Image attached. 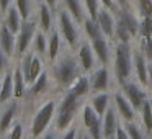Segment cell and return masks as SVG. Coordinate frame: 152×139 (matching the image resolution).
Masks as SVG:
<instances>
[{
    "label": "cell",
    "instance_id": "cell-1",
    "mask_svg": "<svg viewBox=\"0 0 152 139\" xmlns=\"http://www.w3.org/2000/svg\"><path fill=\"white\" fill-rule=\"evenodd\" d=\"M80 62L70 54L57 57L53 62V79L57 83V87L69 90L72 83L80 77Z\"/></svg>",
    "mask_w": 152,
    "mask_h": 139
},
{
    "label": "cell",
    "instance_id": "cell-2",
    "mask_svg": "<svg viewBox=\"0 0 152 139\" xmlns=\"http://www.w3.org/2000/svg\"><path fill=\"white\" fill-rule=\"evenodd\" d=\"M57 113V103L54 100H46L39 108L34 111L31 118L30 126V139H38L48 131V126L54 119V115Z\"/></svg>",
    "mask_w": 152,
    "mask_h": 139
},
{
    "label": "cell",
    "instance_id": "cell-3",
    "mask_svg": "<svg viewBox=\"0 0 152 139\" xmlns=\"http://www.w3.org/2000/svg\"><path fill=\"white\" fill-rule=\"evenodd\" d=\"M132 62H131V49L129 43H119L115 51V72L119 83H124L131 75Z\"/></svg>",
    "mask_w": 152,
    "mask_h": 139
},
{
    "label": "cell",
    "instance_id": "cell-4",
    "mask_svg": "<svg viewBox=\"0 0 152 139\" xmlns=\"http://www.w3.org/2000/svg\"><path fill=\"white\" fill-rule=\"evenodd\" d=\"M34 34H36V21L25 20L21 23L20 31L17 33V57L18 59H21L30 51L34 40Z\"/></svg>",
    "mask_w": 152,
    "mask_h": 139
},
{
    "label": "cell",
    "instance_id": "cell-5",
    "mask_svg": "<svg viewBox=\"0 0 152 139\" xmlns=\"http://www.w3.org/2000/svg\"><path fill=\"white\" fill-rule=\"evenodd\" d=\"M57 21H59V33L64 38V41L70 48H75L77 40H79V33H77V28H75V20L70 17V13L67 10H61Z\"/></svg>",
    "mask_w": 152,
    "mask_h": 139
},
{
    "label": "cell",
    "instance_id": "cell-6",
    "mask_svg": "<svg viewBox=\"0 0 152 139\" xmlns=\"http://www.w3.org/2000/svg\"><path fill=\"white\" fill-rule=\"evenodd\" d=\"M17 113H18V100H12V102L2 105L0 108V136H5L10 131L12 124L17 121Z\"/></svg>",
    "mask_w": 152,
    "mask_h": 139
},
{
    "label": "cell",
    "instance_id": "cell-7",
    "mask_svg": "<svg viewBox=\"0 0 152 139\" xmlns=\"http://www.w3.org/2000/svg\"><path fill=\"white\" fill-rule=\"evenodd\" d=\"M0 48L10 59L17 57V34L10 31L7 25H0Z\"/></svg>",
    "mask_w": 152,
    "mask_h": 139
},
{
    "label": "cell",
    "instance_id": "cell-8",
    "mask_svg": "<svg viewBox=\"0 0 152 139\" xmlns=\"http://www.w3.org/2000/svg\"><path fill=\"white\" fill-rule=\"evenodd\" d=\"M123 92H124V97L129 100V103L132 105V108H134L136 111L142 108V103H144V100H145V93L142 92L136 83L124 82L123 83Z\"/></svg>",
    "mask_w": 152,
    "mask_h": 139
},
{
    "label": "cell",
    "instance_id": "cell-9",
    "mask_svg": "<svg viewBox=\"0 0 152 139\" xmlns=\"http://www.w3.org/2000/svg\"><path fill=\"white\" fill-rule=\"evenodd\" d=\"M12 100H13V69H8L4 74V79L0 83V103L5 105Z\"/></svg>",
    "mask_w": 152,
    "mask_h": 139
},
{
    "label": "cell",
    "instance_id": "cell-10",
    "mask_svg": "<svg viewBox=\"0 0 152 139\" xmlns=\"http://www.w3.org/2000/svg\"><path fill=\"white\" fill-rule=\"evenodd\" d=\"M38 26L44 33H51L53 30V8L43 2L38 7Z\"/></svg>",
    "mask_w": 152,
    "mask_h": 139
},
{
    "label": "cell",
    "instance_id": "cell-11",
    "mask_svg": "<svg viewBox=\"0 0 152 139\" xmlns=\"http://www.w3.org/2000/svg\"><path fill=\"white\" fill-rule=\"evenodd\" d=\"M115 105H116L118 113L121 115V118L124 119L126 123H129V121H132V119H134L136 110L132 108V105L129 103V100L126 98L124 95H121L119 92L115 93Z\"/></svg>",
    "mask_w": 152,
    "mask_h": 139
},
{
    "label": "cell",
    "instance_id": "cell-12",
    "mask_svg": "<svg viewBox=\"0 0 152 139\" xmlns=\"http://www.w3.org/2000/svg\"><path fill=\"white\" fill-rule=\"evenodd\" d=\"M26 80H25L23 70L20 64L13 67V100H21L26 97Z\"/></svg>",
    "mask_w": 152,
    "mask_h": 139
},
{
    "label": "cell",
    "instance_id": "cell-13",
    "mask_svg": "<svg viewBox=\"0 0 152 139\" xmlns=\"http://www.w3.org/2000/svg\"><path fill=\"white\" fill-rule=\"evenodd\" d=\"M90 85H92V90H96V92H105L110 85V74L108 69L105 66L100 67L98 70L92 74L90 77Z\"/></svg>",
    "mask_w": 152,
    "mask_h": 139
},
{
    "label": "cell",
    "instance_id": "cell-14",
    "mask_svg": "<svg viewBox=\"0 0 152 139\" xmlns=\"http://www.w3.org/2000/svg\"><path fill=\"white\" fill-rule=\"evenodd\" d=\"M48 87H49V74L44 70V72L30 85V89L26 90V93H28L30 98H38V97H41L44 92H46Z\"/></svg>",
    "mask_w": 152,
    "mask_h": 139
},
{
    "label": "cell",
    "instance_id": "cell-15",
    "mask_svg": "<svg viewBox=\"0 0 152 139\" xmlns=\"http://www.w3.org/2000/svg\"><path fill=\"white\" fill-rule=\"evenodd\" d=\"M102 123H103V136H105V139L115 136L116 128H118V121H116V111L113 106H108L106 113L102 116Z\"/></svg>",
    "mask_w": 152,
    "mask_h": 139
},
{
    "label": "cell",
    "instance_id": "cell-16",
    "mask_svg": "<svg viewBox=\"0 0 152 139\" xmlns=\"http://www.w3.org/2000/svg\"><path fill=\"white\" fill-rule=\"evenodd\" d=\"M92 48H93V53H95L96 59H98L103 66H106L108 61H110V48H108L106 40L103 36H98V38H95V40H92Z\"/></svg>",
    "mask_w": 152,
    "mask_h": 139
},
{
    "label": "cell",
    "instance_id": "cell-17",
    "mask_svg": "<svg viewBox=\"0 0 152 139\" xmlns=\"http://www.w3.org/2000/svg\"><path fill=\"white\" fill-rule=\"evenodd\" d=\"M77 111L79 110H62V111H57L54 129L56 131H66V129H69V126L74 123V118H75Z\"/></svg>",
    "mask_w": 152,
    "mask_h": 139
},
{
    "label": "cell",
    "instance_id": "cell-18",
    "mask_svg": "<svg viewBox=\"0 0 152 139\" xmlns=\"http://www.w3.org/2000/svg\"><path fill=\"white\" fill-rule=\"evenodd\" d=\"M96 23H98L100 30L105 36H113L115 34V25L116 21L113 20V17L108 13V10H100L98 17H96Z\"/></svg>",
    "mask_w": 152,
    "mask_h": 139
},
{
    "label": "cell",
    "instance_id": "cell-19",
    "mask_svg": "<svg viewBox=\"0 0 152 139\" xmlns=\"http://www.w3.org/2000/svg\"><path fill=\"white\" fill-rule=\"evenodd\" d=\"M61 51V33L56 30H51L49 38H48V61L51 64L59 57Z\"/></svg>",
    "mask_w": 152,
    "mask_h": 139
},
{
    "label": "cell",
    "instance_id": "cell-20",
    "mask_svg": "<svg viewBox=\"0 0 152 139\" xmlns=\"http://www.w3.org/2000/svg\"><path fill=\"white\" fill-rule=\"evenodd\" d=\"M93 61H95L93 59V48L88 43H82L79 48V62H80L82 70H85V72L92 70Z\"/></svg>",
    "mask_w": 152,
    "mask_h": 139
},
{
    "label": "cell",
    "instance_id": "cell-21",
    "mask_svg": "<svg viewBox=\"0 0 152 139\" xmlns=\"http://www.w3.org/2000/svg\"><path fill=\"white\" fill-rule=\"evenodd\" d=\"M134 67H136V74H137L139 82L144 87H147L149 85V66H147L145 57L141 53H137L134 56Z\"/></svg>",
    "mask_w": 152,
    "mask_h": 139
},
{
    "label": "cell",
    "instance_id": "cell-22",
    "mask_svg": "<svg viewBox=\"0 0 152 139\" xmlns=\"http://www.w3.org/2000/svg\"><path fill=\"white\" fill-rule=\"evenodd\" d=\"M4 17H5V25L10 28V31H13V33L17 34L18 31H20V28H21V23H23V18H21V15L18 13L17 7L12 5Z\"/></svg>",
    "mask_w": 152,
    "mask_h": 139
},
{
    "label": "cell",
    "instance_id": "cell-23",
    "mask_svg": "<svg viewBox=\"0 0 152 139\" xmlns=\"http://www.w3.org/2000/svg\"><path fill=\"white\" fill-rule=\"evenodd\" d=\"M31 51L36 53L38 56H48V38H46V33L44 31H36L34 34V40H33V44H31Z\"/></svg>",
    "mask_w": 152,
    "mask_h": 139
},
{
    "label": "cell",
    "instance_id": "cell-24",
    "mask_svg": "<svg viewBox=\"0 0 152 139\" xmlns=\"http://www.w3.org/2000/svg\"><path fill=\"white\" fill-rule=\"evenodd\" d=\"M90 89H92V85H90V79L85 77V75H80L79 79L72 83V87H70L69 90L72 93H75L79 98H82V97H85L87 93L90 92Z\"/></svg>",
    "mask_w": 152,
    "mask_h": 139
},
{
    "label": "cell",
    "instance_id": "cell-25",
    "mask_svg": "<svg viewBox=\"0 0 152 139\" xmlns=\"http://www.w3.org/2000/svg\"><path fill=\"white\" fill-rule=\"evenodd\" d=\"M64 5H66V10L70 13V17L75 20V23H82L85 18H83V10L82 5H80V0H64Z\"/></svg>",
    "mask_w": 152,
    "mask_h": 139
},
{
    "label": "cell",
    "instance_id": "cell-26",
    "mask_svg": "<svg viewBox=\"0 0 152 139\" xmlns=\"http://www.w3.org/2000/svg\"><path fill=\"white\" fill-rule=\"evenodd\" d=\"M118 18L126 25V28L129 30V33H131L132 36H134V34L139 31V23H137V20H136V17H134V15H132L129 10L123 8V10L119 12V17H118Z\"/></svg>",
    "mask_w": 152,
    "mask_h": 139
},
{
    "label": "cell",
    "instance_id": "cell-27",
    "mask_svg": "<svg viewBox=\"0 0 152 139\" xmlns=\"http://www.w3.org/2000/svg\"><path fill=\"white\" fill-rule=\"evenodd\" d=\"M44 72L43 69V61H41V56H38L36 53L33 54V59H31V66H30V80H28V87Z\"/></svg>",
    "mask_w": 152,
    "mask_h": 139
},
{
    "label": "cell",
    "instance_id": "cell-28",
    "mask_svg": "<svg viewBox=\"0 0 152 139\" xmlns=\"http://www.w3.org/2000/svg\"><path fill=\"white\" fill-rule=\"evenodd\" d=\"M98 119H102V116L95 111V108H93L92 105L83 106V110H82V123H83V126H85L87 129H88L90 126L95 124Z\"/></svg>",
    "mask_w": 152,
    "mask_h": 139
},
{
    "label": "cell",
    "instance_id": "cell-29",
    "mask_svg": "<svg viewBox=\"0 0 152 139\" xmlns=\"http://www.w3.org/2000/svg\"><path fill=\"white\" fill-rule=\"evenodd\" d=\"M92 106L95 108V111L98 113L100 116H103L106 113L110 106V95L108 93H100V95H95L92 98Z\"/></svg>",
    "mask_w": 152,
    "mask_h": 139
},
{
    "label": "cell",
    "instance_id": "cell-30",
    "mask_svg": "<svg viewBox=\"0 0 152 139\" xmlns=\"http://www.w3.org/2000/svg\"><path fill=\"white\" fill-rule=\"evenodd\" d=\"M83 28H85V33H87V36H88L90 40H95V38H98V36H103V33H102V30H100L96 20H92L90 17L83 20Z\"/></svg>",
    "mask_w": 152,
    "mask_h": 139
},
{
    "label": "cell",
    "instance_id": "cell-31",
    "mask_svg": "<svg viewBox=\"0 0 152 139\" xmlns=\"http://www.w3.org/2000/svg\"><path fill=\"white\" fill-rule=\"evenodd\" d=\"M141 113H142V124H144V128L147 131H152V103H151V100H147V98L144 100Z\"/></svg>",
    "mask_w": 152,
    "mask_h": 139
},
{
    "label": "cell",
    "instance_id": "cell-32",
    "mask_svg": "<svg viewBox=\"0 0 152 139\" xmlns=\"http://www.w3.org/2000/svg\"><path fill=\"white\" fill-rule=\"evenodd\" d=\"M115 34L118 36L119 43H129V38L132 36V34L129 33V30L126 28V25L123 23L119 18H118V21H116V25H115Z\"/></svg>",
    "mask_w": 152,
    "mask_h": 139
},
{
    "label": "cell",
    "instance_id": "cell-33",
    "mask_svg": "<svg viewBox=\"0 0 152 139\" xmlns=\"http://www.w3.org/2000/svg\"><path fill=\"white\" fill-rule=\"evenodd\" d=\"M15 7H17L18 13L21 15V18L30 20L31 17V0H15Z\"/></svg>",
    "mask_w": 152,
    "mask_h": 139
},
{
    "label": "cell",
    "instance_id": "cell-34",
    "mask_svg": "<svg viewBox=\"0 0 152 139\" xmlns=\"http://www.w3.org/2000/svg\"><path fill=\"white\" fill-rule=\"evenodd\" d=\"M5 136H7L8 139H25V126H23V123L15 121L13 124H12L10 131H8Z\"/></svg>",
    "mask_w": 152,
    "mask_h": 139
},
{
    "label": "cell",
    "instance_id": "cell-35",
    "mask_svg": "<svg viewBox=\"0 0 152 139\" xmlns=\"http://www.w3.org/2000/svg\"><path fill=\"white\" fill-rule=\"evenodd\" d=\"M88 136L92 139H103L105 138V136H103V123H102V119H98L95 124L88 128Z\"/></svg>",
    "mask_w": 152,
    "mask_h": 139
},
{
    "label": "cell",
    "instance_id": "cell-36",
    "mask_svg": "<svg viewBox=\"0 0 152 139\" xmlns=\"http://www.w3.org/2000/svg\"><path fill=\"white\" fill-rule=\"evenodd\" d=\"M126 131H128V134H129V138H131V139H145L144 134H142V131L132 121L126 123Z\"/></svg>",
    "mask_w": 152,
    "mask_h": 139
},
{
    "label": "cell",
    "instance_id": "cell-37",
    "mask_svg": "<svg viewBox=\"0 0 152 139\" xmlns=\"http://www.w3.org/2000/svg\"><path fill=\"white\" fill-rule=\"evenodd\" d=\"M85 5H87V10H88V17L92 20H96L98 17V0H85Z\"/></svg>",
    "mask_w": 152,
    "mask_h": 139
},
{
    "label": "cell",
    "instance_id": "cell-38",
    "mask_svg": "<svg viewBox=\"0 0 152 139\" xmlns=\"http://www.w3.org/2000/svg\"><path fill=\"white\" fill-rule=\"evenodd\" d=\"M139 10L144 17H152V0H139Z\"/></svg>",
    "mask_w": 152,
    "mask_h": 139
},
{
    "label": "cell",
    "instance_id": "cell-39",
    "mask_svg": "<svg viewBox=\"0 0 152 139\" xmlns=\"http://www.w3.org/2000/svg\"><path fill=\"white\" fill-rule=\"evenodd\" d=\"M10 61H12V59H10V57H8L7 54L4 53V49L0 48V74H5L8 69H10V67H8Z\"/></svg>",
    "mask_w": 152,
    "mask_h": 139
},
{
    "label": "cell",
    "instance_id": "cell-40",
    "mask_svg": "<svg viewBox=\"0 0 152 139\" xmlns=\"http://www.w3.org/2000/svg\"><path fill=\"white\" fill-rule=\"evenodd\" d=\"M141 26H142V34H151L152 36V17H144Z\"/></svg>",
    "mask_w": 152,
    "mask_h": 139
},
{
    "label": "cell",
    "instance_id": "cell-41",
    "mask_svg": "<svg viewBox=\"0 0 152 139\" xmlns=\"http://www.w3.org/2000/svg\"><path fill=\"white\" fill-rule=\"evenodd\" d=\"M115 139H131L128 134V131H126V128H123L121 124H118V128H116V132H115Z\"/></svg>",
    "mask_w": 152,
    "mask_h": 139
},
{
    "label": "cell",
    "instance_id": "cell-42",
    "mask_svg": "<svg viewBox=\"0 0 152 139\" xmlns=\"http://www.w3.org/2000/svg\"><path fill=\"white\" fill-rule=\"evenodd\" d=\"M10 7H12V0H0V13L2 15L7 13Z\"/></svg>",
    "mask_w": 152,
    "mask_h": 139
},
{
    "label": "cell",
    "instance_id": "cell-43",
    "mask_svg": "<svg viewBox=\"0 0 152 139\" xmlns=\"http://www.w3.org/2000/svg\"><path fill=\"white\" fill-rule=\"evenodd\" d=\"M62 139H79V136H77V129L75 128H69L66 131V134L62 136Z\"/></svg>",
    "mask_w": 152,
    "mask_h": 139
},
{
    "label": "cell",
    "instance_id": "cell-44",
    "mask_svg": "<svg viewBox=\"0 0 152 139\" xmlns=\"http://www.w3.org/2000/svg\"><path fill=\"white\" fill-rule=\"evenodd\" d=\"M56 132H57L56 129H54V131H46L43 136H39L38 139H56Z\"/></svg>",
    "mask_w": 152,
    "mask_h": 139
},
{
    "label": "cell",
    "instance_id": "cell-45",
    "mask_svg": "<svg viewBox=\"0 0 152 139\" xmlns=\"http://www.w3.org/2000/svg\"><path fill=\"white\" fill-rule=\"evenodd\" d=\"M100 2H102L106 8H113V5H115V4H113V0H100Z\"/></svg>",
    "mask_w": 152,
    "mask_h": 139
},
{
    "label": "cell",
    "instance_id": "cell-46",
    "mask_svg": "<svg viewBox=\"0 0 152 139\" xmlns=\"http://www.w3.org/2000/svg\"><path fill=\"white\" fill-rule=\"evenodd\" d=\"M44 2H46V4L49 5L51 8H53V10L56 8V5H57V0H44Z\"/></svg>",
    "mask_w": 152,
    "mask_h": 139
},
{
    "label": "cell",
    "instance_id": "cell-47",
    "mask_svg": "<svg viewBox=\"0 0 152 139\" xmlns=\"http://www.w3.org/2000/svg\"><path fill=\"white\" fill-rule=\"evenodd\" d=\"M79 139H92V138H90L88 132H87V134H80V136H79Z\"/></svg>",
    "mask_w": 152,
    "mask_h": 139
},
{
    "label": "cell",
    "instance_id": "cell-48",
    "mask_svg": "<svg viewBox=\"0 0 152 139\" xmlns=\"http://www.w3.org/2000/svg\"><path fill=\"white\" fill-rule=\"evenodd\" d=\"M116 2H119L121 5H124V4H126V0H116Z\"/></svg>",
    "mask_w": 152,
    "mask_h": 139
},
{
    "label": "cell",
    "instance_id": "cell-49",
    "mask_svg": "<svg viewBox=\"0 0 152 139\" xmlns=\"http://www.w3.org/2000/svg\"><path fill=\"white\" fill-rule=\"evenodd\" d=\"M2 79H4V74H0V83H2Z\"/></svg>",
    "mask_w": 152,
    "mask_h": 139
},
{
    "label": "cell",
    "instance_id": "cell-50",
    "mask_svg": "<svg viewBox=\"0 0 152 139\" xmlns=\"http://www.w3.org/2000/svg\"><path fill=\"white\" fill-rule=\"evenodd\" d=\"M106 139H115V136H111V138H106Z\"/></svg>",
    "mask_w": 152,
    "mask_h": 139
},
{
    "label": "cell",
    "instance_id": "cell-51",
    "mask_svg": "<svg viewBox=\"0 0 152 139\" xmlns=\"http://www.w3.org/2000/svg\"><path fill=\"white\" fill-rule=\"evenodd\" d=\"M0 108H2V103H0Z\"/></svg>",
    "mask_w": 152,
    "mask_h": 139
},
{
    "label": "cell",
    "instance_id": "cell-52",
    "mask_svg": "<svg viewBox=\"0 0 152 139\" xmlns=\"http://www.w3.org/2000/svg\"><path fill=\"white\" fill-rule=\"evenodd\" d=\"M151 103H152V98H151Z\"/></svg>",
    "mask_w": 152,
    "mask_h": 139
},
{
    "label": "cell",
    "instance_id": "cell-53",
    "mask_svg": "<svg viewBox=\"0 0 152 139\" xmlns=\"http://www.w3.org/2000/svg\"><path fill=\"white\" fill-rule=\"evenodd\" d=\"M28 139H30V138H28Z\"/></svg>",
    "mask_w": 152,
    "mask_h": 139
}]
</instances>
